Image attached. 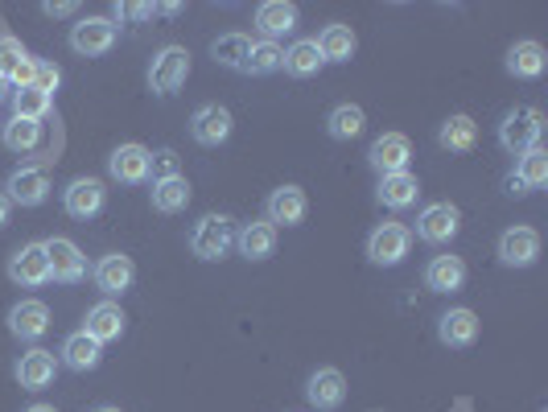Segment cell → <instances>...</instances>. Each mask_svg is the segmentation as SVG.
Here are the masks:
<instances>
[{
    "label": "cell",
    "instance_id": "cell-14",
    "mask_svg": "<svg viewBox=\"0 0 548 412\" xmlns=\"http://www.w3.org/2000/svg\"><path fill=\"white\" fill-rule=\"evenodd\" d=\"M305 211H310V198H305L301 186H277L264 202V215L272 227H297L305 219Z\"/></svg>",
    "mask_w": 548,
    "mask_h": 412
},
{
    "label": "cell",
    "instance_id": "cell-11",
    "mask_svg": "<svg viewBox=\"0 0 548 412\" xmlns=\"http://www.w3.org/2000/svg\"><path fill=\"white\" fill-rule=\"evenodd\" d=\"M132 281H136V264H132V256H124V252L99 256V264H95V285H99V293H104L108 301L124 297V293L132 289Z\"/></svg>",
    "mask_w": 548,
    "mask_h": 412
},
{
    "label": "cell",
    "instance_id": "cell-5",
    "mask_svg": "<svg viewBox=\"0 0 548 412\" xmlns=\"http://www.w3.org/2000/svg\"><path fill=\"white\" fill-rule=\"evenodd\" d=\"M367 161H371V169H375L380 178H388V174H408L413 145H408L404 132H384V136H375V141H371Z\"/></svg>",
    "mask_w": 548,
    "mask_h": 412
},
{
    "label": "cell",
    "instance_id": "cell-4",
    "mask_svg": "<svg viewBox=\"0 0 548 412\" xmlns=\"http://www.w3.org/2000/svg\"><path fill=\"white\" fill-rule=\"evenodd\" d=\"M408 248H413V231H408L404 223H380L371 235H367V260L375 268H396L404 264Z\"/></svg>",
    "mask_w": 548,
    "mask_h": 412
},
{
    "label": "cell",
    "instance_id": "cell-42",
    "mask_svg": "<svg viewBox=\"0 0 548 412\" xmlns=\"http://www.w3.org/2000/svg\"><path fill=\"white\" fill-rule=\"evenodd\" d=\"M50 17H71L75 13V5H71V0H62V5H42Z\"/></svg>",
    "mask_w": 548,
    "mask_h": 412
},
{
    "label": "cell",
    "instance_id": "cell-10",
    "mask_svg": "<svg viewBox=\"0 0 548 412\" xmlns=\"http://www.w3.org/2000/svg\"><path fill=\"white\" fill-rule=\"evenodd\" d=\"M104 202H108V190L99 178H75L71 186L62 190V206H66V215L71 219H95L99 211H104Z\"/></svg>",
    "mask_w": 548,
    "mask_h": 412
},
{
    "label": "cell",
    "instance_id": "cell-23",
    "mask_svg": "<svg viewBox=\"0 0 548 412\" xmlns=\"http://www.w3.org/2000/svg\"><path fill=\"white\" fill-rule=\"evenodd\" d=\"M83 334H91L99 347H108V342H116L124 334V309L116 301H99L95 309H87V326Z\"/></svg>",
    "mask_w": 548,
    "mask_h": 412
},
{
    "label": "cell",
    "instance_id": "cell-24",
    "mask_svg": "<svg viewBox=\"0 0 548 412\" xmlns=\"http://www.w3.org/2000/svg\"><path fill=\"white\" fill-rule=\"evenodd\" d=\"M0 79H5L9 87H29L33 79V58L25 54V46L17 38H0Z\"/></svg>",
    "mask_w": 548,
    "mask_h": 412
},
{
    "label": "cell",
    "instance_id": "cell-37",
    "mask_svg": "<svg viewBox=\"0 0 548 412\" xmlns=\"http://www.w3.org/2000/svg\"><path fill=\"white\" fill-rule=\"evenodd\" d=\"M511 178H520L524 190H540V186L548 182V153H544V149H528V153H520L516 174H511Z\"/></svg>",
    "mask_w": 548,
    "mask_h": 412
},
{
    "label": "cell",
    "instance_id": "cell-38",
    "mask_svg": "<svg viewBox=\"0 0 548 412\" xmlns=\"http://www.w3.org/2000/svg\"><path fill=\"white\" fill-rule=\"evenodd\" d=\"M281 58H285V46L277 42H252V54H248V75H272L281 71Z\"/></svg>",
    "mask_w": 548,
    "mask_h": 412
},
{
    "label": "cell",
    "instance_id": "cell-6",
    "mask_svg": "<svg viewBox=\"0 0 548 412\" xmlns=\"http://www.w3.org/2000/svg\"><path fill=\"white\" fill-rule=\"evenodd\" d=\"M462 227V211L454 202H429L425 211L417 215V239H425V244H450V239L458 235Z\"/></svg>",
    "mask_w": 548,
    "mask_h": 412
},
{
    "label": "cell",
    "instance_id": "cell-27",
    "mask_svg": "<svg viewBox=\"0 0 548 412\" xmlns=\"http://www.w3.org/2000/svg\"><path fill=\"white\" fill-rule=\"evenodd\" d=\"M417 194H421L417 174H388V178H380V186H375V198H380V206H388V211H404V206H413Z\"/></svg>",
    "mask_w": 548,
    "mask_h": 412
},
{
    "label": "cell",
    "instance_id": "cell-39",
    "mask_svg": "<svg viewBox=\"0 0 548 412\" xmlns=\"http://www.w3.org/2000/svg\"><path fill=\"white\" fill-rule=\"evenodd\" d=\"M149 178L153 182H165V178H182V165H178V153L174 149H161L149 157Z\"/></svg>",
    "mask_w": 548,
    "mask_h": 412
},
{
    "label": "cell",
    "instance_id": "cell-1",
    "mask_svg": "<svg viewBox=\"0 0 548 412\" xmlns=\"http://www.w3.org/2000/svg\"><path fill=\"white\" fill-rule=\"evenodd\" d=\"M231 248H235V219H231V215H202V219L194 223V231H190V252H194L198 260L215 264V260H223Z\"/></svg>",
    "mask_w": 548,
    "mask_h": 412
},
{
    "label": "cell",
    "instance_id": "cell-32",
    "mask_svg": "<svg viewBox=\"0 0 548 412\" xmlns=\"http://www.w3.org/2000/svg\"><path fill=\"white\" fill-rule=\"evenodd\" d=\"M248 54H252V38H248V33H223V38L211 42V58L219 66H227V71H244Z\"/></svg>",
    "mask_w": 548,
    "mask_h": 412
},
{
    "label": "cell",
    "instance_id": "cell-12",
    "mask_svg": "<svg viewBox=\"0 0 548 412\" xmlns=\"http://www.w3.org/2000/svg\"><path fill=\"white\" fill-rule=\"evenodd\" d=\"M9 281L21 285V289H38L50 281V260H46V248L42 244H25L9 256Z\"/></svg>",
    "mask_w": 548,
    "mask_h": 412
},
{
    "label": "cell",
    "instance_id": "cell-28",
    "mask_svg": "<svg viewBox=\"0 0 548 412\" xmlns=\"http://www.w3.org/2000/svg\"><path fill=\"white\" fill-rule=\"evenodd\" d=\"M314 42H318L322 62H351L355 50H359V38H355L351 25H326Z\"/></svg>",
    "mask_w": 548,
    "mask_h": 412
},
{
    "label": "cell",
    "instance_id": "cell-22",
    "mask_svg": "<svg viewBox=\"0 0 548 412\" xmlns=\"http://www.w3.org/2000/svg\"><path fill=\"white\" fill-rule=\"evenodd\" d=\"M437 338H441V347H470V342L478 338V318H474V309H445V314L437 318Z\"/></svg>",
    "mask_w": 548,
    "mask_h": 412
},
{
    "label": "cell",
    "instance_id": "cell-3",
    "mask_svg": "<svg viewBox=\"0 0 548 412\" xmlns=\"http://www.w3.org/2000/svg\"><path fill=\"white\" fill-rule=\"evenodd\" d=\"M186 79H190V50L161 46L153 54V62H149V87H153V95H174V91L186 87Z\"/></svg>",
    "mask_w": 548,
    "mask_h": 412
},
{
    "label": "cell",
    "instance_id": "cell-41",
    "mask_svg": "<svg viewBox=\"0 0 548 412\" xmlns=\"http://www.w3.org/2000/svg\"><path fill=\"white\" fill-rule=\"evenodd\" d=\"M157 9L153 5H116V17H136V21H145V17H153Z\"/></svg>",
    "mask_w": 548,
    "mask_h": 412
},
{
    "label": "cell",
    "instance_id": "cell-17",
    "mask_svg": "<svg viewBox=\"0 0 548 412\" xmlns=\"http://www.w3.org/2000/svg\"><path fill=\"white\" fill-rule=\"evenodd\" d=\"M256 29H260V42L281 46L285 33L297 29V5H289V0H264L256 9Z\"/></svg>",
    "mask_w": 548,
    "mask_h": 412
},
{
    "label": "cell",
    "instance_id": "cell-7",
    "mask_svg": "<svg viewBox=\"0 0 548 412\" xmlns=\"http://www.w3.org/2000/svg\"><path fill=\"white\" fill-rule=\"evenodd\" d=\"M116 46V21L112 17H83L71 25V50L83 58H99Z\"/></svg>",
    "mask_w": 548,
    "mask_h": 412
},
{
    "label": "cell",
    "instance_id": "cell-16",
    "mask_svg": "<svg viewBox=\"0 0 548 412\" xmlns=\"http://www.w3.org/2000/svg\"><path fill=\"white\" fill-rule=\"evenodd\" d=\"M149 157L153 153L145 145H120L108 157V174L124 186H141V182H149Z\"/></svg>",
    "mask_w": 548,
    "mask_h": 412
},
{
    "label": "cell",
    "instance_id": "cell-30",
    "mask_svg": "<svg viewBox=\"0 0 548 412\" xmlns=\"http://www.w3.org/2000/svg\"><path fill=\"white\" fill-rule=\"evenodd\" d=\"M322 54H318V42L314 38H301V42H293L289 50H285V58H281V71H289L293 79H310V75H318L322 71Z\"/></svg>",
    "mask_w": 548,
    "mask_h": 412
},
{
    "label": "cell",
    "instance_id": "cell-13",
    "mask_svg": "<svg viewBox=\"0 0 548 412\" xmlns=\"http://www.w3.org/2000/svg\"><path fill=\"white\" fill-rule=\"evenodd\" d=\"M540 256V231L536 227H507L499 235V264L507 268H532Z\"/></svg>",
    "mask_w": 548,
    "mask_h": 412
},
{
    "label": "cell",
    "instance_id": "cell-19",
    "mask_svg": "<svg viewBox=\"0 0 548 412\" xmlns=\"http://www.w3.org/2000/svg\"><path fill=\"white\" fill-rule=\"evenodd\" d=\"M9 330L21 338V342H38L46 330H50V309H46V301H17L13 309H9Z\"/></svg>",
    "mask_w": 548,
    "mask_h": 412
},
{
    "label": "cell",
    "instance_id": "cell-44",
    "mask_svg": "<svg viewBox=\"0 0 548 412\" xmlns=\"http://www.w3.org/2000/svg\"><path fill=\"white\" fill-rule=\"evenodd\" d=\"M507 194H516V198H520V194H528V190H524L520 178H507Z\"/></svg>",
    "mask_w": 548,
    "mask_h": 412
},
{
    "label": "cell",
    "instance_id": "cell-18",
    "mask_svg": "<svg viewBox=\"0 0 548 412\" xmlns=\"http://www.w3.org/2000/svg\"><path fill=\"white\" fill-rule=\"evenodd\" d=\"M54 375H58V359H54L50 351H42V347H33V351H25V355L17 359V384H21L25 392L50 388Z\"/></svg>",
    "mask_w": 548,
    "mask_h": 412
},
{
    "label": "cell",
    "instance_id": "cell-25",
    "mask_svg": "<svg viewBox=\"0 0 548 412\" xmlns=\"http://www.w3.org/2000/svg\"><path fill=\"white\" fill-rule=\"evenodd\" d=\"M503 66H507L511 79H540L544 66H548V54H544L540 42H516V46L507 50Z\"/></svg>",
    "mask_w": 548,
    "mask_h": 412
},
{
    "label": "cell",
    "instance_id": "cell-15",
    "mask_svg": "<svg viewBox=\"0 0 548 412\" xmlns=\"http://www.w3.org/2000/svg\"><path fill=\"white\" fill-rule=\"evenodd\" d=\"M5 198L9 202H21V206H42L50 198V178H46V169L38 165H21L9 174L5 182Z\"/></svg>",
    "mask_w": 548,
    "mask_h": 412
},
{
    "label": "cell",
    "instance_id": "cell-33",
    "mask_svg": "<svg viewBox=\"0 0 548 412\" xmlns=\"http://www.w3.org/2000/svg\"><path fill=\"white\" fill-rule=\"evenodd\" d=\"M149 198H153V211H161V215H178V211H186V206H190V182H186V178L153 182Z\"/></svg>",
    "mask_w": 548,
    "mask_h": 412
},
{
    "label": "cell",
    "instance_id": "cell-43",
    "mask_svg": "<svg viewBox=\"0 0 548 412\" xmlns=\"http://www.w3.org/2000/svg\"><path fill=\"white\" fill-rule=\"evenodd\" d=\"M9 211H13V202L5 198V190H0V227H5V223H9Z\"/></svg>",
    "mask_w": 548,
    "mask_h": 412
},
{
    "label": "cell",
    "instance_id": "cell-46",
    "mask_svg": "<svg viewBox=\"0 0 548 412\" xmlns=\"http://www.w3.org/2000/svg\"><path fill=\"white\" fill-rule=\"evenodd\" d=\"M5 91H9V83H5V79H0V99H5Z\"/></svg>",
    "mask_w": 548,
    "mask_h": 412
},
{
    "label": "cell",
    "instance_id": "cell-31",
    "mask_svg": "<svg viewBox=\"0 0 548 412\" xmlns=\"http://www.w3.org/2000/svg\"><path fill=\"white\" fill-rule=\"evenodd\" d=\"M474 141H478V124L470 120V116H450L441 128H437V145L441 149H450V153H470L474 149Z\"/></svg>",
    "mask_w": 548,
    "mask_h": 412
},
{
    "label": "cell",
    "instance_id": "cell-47",
    "mask_svg": "<svg viewBox=\"0 0 548 412\" xmlns=\"http://www.w3.org/2000/svg\"><path fill=\"white\" fill-rule=\"evenodd\" d=\"M99 412H120V408H112V404H108V408H99Z\"/></svg>",
    "mask_w": 548,
    "mask_h": 412
},
{
    "label": "cell",
    "instance_id": "cell-35",
    "mask_svg": "<svg viewBox=\"0 0 548 412\" xmlns=\"http://www.w3.org/2000/svg\"><path fill=\"white\" fill-rule=\"evenodd\" d=\"M50 108H54V95H46V91H38V87H17L13 91V116H21V120H46L50 116Z\"/></svg>",
    "mask_w": 548,
    "mask_h": 412
},
{
    "label": "cell",
    "instance_id": "cell-34",
    "mask_svg": "<svg viewBox=\"0 0 548 412\" xmlns=\"http://www.w3.org/2000/svg\"><path fill=\"white\" fill-rule=\"evenodd\" d=\"M367 128V116L359 103H338V108L326 116V132L334 136V141H355V136H363Z\"/></svg>",
    "mask_w": 548,
    "mask_h": 412
},
{
    "label": "cell",
    "instance_id": "cell-21",
    "mask_svg": "<svg viewBox=\"0 0 548 412\" xmlns=\"http://www.w3.org/2000/svg\"><path fill=\"white\" fill-rule=\"evenodd\" d=\"M235 248H239L244 260H268L272 252H277V227H272L268 219L244 223L235 231Z\"/></svg>",
    "mask_w": 548,
    "mask_h": 412
},
{
    "label": "cell",
    "instance_id": "cell-36",
    "mask_svg": "<svg viewBox=\"0 0 548 412\" xmlns=\"http://www.w3.org/2000/svg\"><path fill=\"white\" fill-rule=\"evenodd\" d=\"M0 136H5V145H9L13 153H29V149H38V141H42V124L13 116L5 128H0Z\"/></svg>",
    "mask_w": 548,
    "mask_h": 412
},
{
    "label": "cell",
    "instance_id": "cell-9",
    "mask_svg": "<svg viewBox=\"0 0 548 412\" xmlns=\"http://www.w3.org/2000/svg\"><path fill=\"white\" fill-rule=\"evenodd\" d=\"M231 128H235V120H231V112L223 108V103H202V108L190 116V136L202 149H219L231 136Z\"/></svg>",
    "mask_w": 548,
    "mask_h": 412
},
{
    "label": "cell",
    "instance_id": "cell-8",
    "mask_svg": "<svg viewBox=\"0 0 548 412\" xmlns=\"http://www.w3.org/2000/svg\"><path fill=\"white\" fill-rule=\"evenodd\" d=\"M42 248H46V260H50V281L75 285V281H83V277H87V256L79 252L75 239H62V235H54V239H46Z\"/></svg>",
    "mask_w": 548,
    "mask_h": 412
},
{
    "label": "cell",
    "instance_id": "cell-45",
    "mask_svg": "<svg viewBox=\"0 0 548 412\" xmlns=\"http://www.w3.org/2000/svg\"><path fill=\"white\" fill-rule=\"evenodd\" d=\"M25 412H58V408H54V404H29Z\"/></svg>",
    "mask_w": 548,
    "mask_h": 412
},
{
    "label": "cell",
    "instance_id": "cell-26",
    "mask_svg": "<svg viewBox=\"0 0 548 412\" xmlns=\"http://www.w3.org/2000/svg\"><path fill=\"white\" fill-rule=\"evenodd\" d=\"M425 285L433 293H458L466 285V260L462 256H433L425 268Z\"/></svg>",
    "mask_w": 548,
    "mask_h": 412
},
{
    "label": "cell",
    "instance_id": "cell-20",
    "mask_svg": "<svg viewBox=\"0 0 548 412\" xmlns=\"http://www.w3.org/2000/svg\"><path fill=\"white\" fill-rule=\"evenodd\" d=\"M305 400H310L314 408H322V412L338 408L342 400H347V380H342V371L318 367V371L310 375V384H305Z\"/></svg>",
    "mask_w": 548,
    "mask_h": 412
},
{
    "label": "cell",
    "instance_id": "cell-29",
    "mask_svg": "<svg viewBox=\"0 0 548 412\" xmlns=\"http://www.w3.org/2000/svg\"><path fill=\"white\" fill-rule=\"evenodd\" d=\"M99 359H104V347H99V342L91 334H83V330H75L71 338L62 342V363L71 371H95Z\"/></svg>",
    "mask_w": 548,
    "mask_h": 412
},
{
    "label": "cell",
    "instance_id": "cell-2",
    "mask_svg": "<svg viewBox=\"0 0 548 412\" xmlns=\"http://www.w3.org/2000/svg\"><path fill=\"white\" fill-rule=\"evenodd\" d=\"M540 136H544V112L540 108H511L499 124V145L516 157L528 149H540Z\"/></svg>",
    "mask_w": 548,
    "mask_h": 412
},
{
    "label": "cell",
    "instance_id": "cell-40",
    "mask_svg": "<svg viewBox=\"0 0 548 412\" xmlns=\"http://www.w3.org/2000/svg\"><path fill=\"white\" fill-rule=\"evenodd\" d=\"M58 83H62V71L54 62H46V58H33V79H29V87H38V91H46V95H54L58 91Z\"/></svg>",
    "mask_w": 548,
    "mask_h": 412
}]
</instances>
